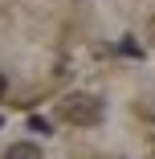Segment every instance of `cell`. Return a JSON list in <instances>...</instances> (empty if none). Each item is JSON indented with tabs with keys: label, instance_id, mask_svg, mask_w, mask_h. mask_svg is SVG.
<instances>
[{
	"label": "cell",
	"instance_id": "obj_1",
	"mask_svg": "<svg viewBox=\"0 0 155 159\" xmlns=\"http://www.w3.org/2000/svg\"><path fill=\"white\" fill-rule=\"evenodd\" d=\"M57 114L66 118L70 126H98L102 114H106V106H102V98H94V94L74 90V94H66V98L57 102Z\"/></svg>",
	"mask_w": 155,
	"mask_h": 159
},
{
	"label": "cell",
	"instance_id": "obj_2",
	"mask_svg": "<svg viewBox=\"0 0 155 159\" xmlns=\"http://www.w3.org/2000/svg\"><path fill=\"white\" fill-rule=\"evenodd\" d=\"M4 159H45V155H41L37 143H12V147L4 151Z\"/></svg>",
	"mask_w": 155,
	"mask_h": 159
},
{
	"label": "cell",
	"instance_id": "obj_3",
	"mask_svg": "<svg viewBox=\"0 0 155 159\" xmlns=\"http://www.w3.org/2000/svg\"><path fill=\"white\" fill-rule=\"evenodd\" d=\"M29 126H33V131H41V135H49V122H45L41 114H33V118H29Z\"/></svg>",
	"mask_w": 155,
	"mask_h": 159
},
{
	"label": "cell",
	"instance_id": "obj_4",
	"mask_svg": "<svg viewBox=\"0 0 155 159\" xmlns=\"http://www.w3.org/2000/svg\"><path fill=\"white\" fill-rule=\"evenodd\" d=\"M4 90H8V78H4V74H0V98H4Z\"/></svg>",
	"mask_w": 155,
	"mask_h": 159
},
{
	"label": "cell",
	"instance_id": "obj_5",
	"mask_svg": "<svg viewBox=\"0 0 155 159\" xmlns=\"http://www.w3.org/2000/svg\"><path fill=\"white\" fill-rule=\"evenodd\" d=\"M0 122H4V118H0Z\"/></svg>",
	"mask_w": 155,
	"mask_h": 159
}]
</instances>
